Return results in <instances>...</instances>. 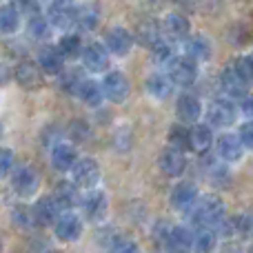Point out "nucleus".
<instances>
[{
  "instance_id": "obj_37",
  "label": "nucleus",
  "mask_w": 253,
  "mask_h": 253,
  "mask_svg": "<svg viewBox=\"0 0 253 253\" xmlns=\"http://www.w3.org/2000/svg\"><path fill=\"white\" fill-rule=\"evenodd\" d=\"M114 253H140V249L133 240H129V238H125V236H118L114 240Z\"/></svg>"
},
{
  "instance_id": "obj_1",
  "label": "nucleus",
  "mask_w": 253,
  "mask_h": 253,
  "mask_svg": "<svg viewBox=\"0 0 253 253\" xmlns=\"http://www.w3.org/2000/svg\"><path fill=\"white\" fill-rule=\"evenodd\" d=\"M227 207L218 196L198 198V202L191 209V224L198 229H218L224 222Z\"/></svg>"
},
{
  "instance_id": "obj_6",
  "label": "nucleus",
  "mask_w": 253,
  "mask_h": 253,
  "mask_svg": "<svg viewBox=\"0 0 253 253\" xmlns=\"http://www.w3.org/2000/svg\"><path fill=\"white\" fill-rule=\"evenodd\" d=\"M102 91H105V98H109L111 102L123 105L131 91L129 78H126L123 71H109L105 76V80H102Z\"/></svg>"
},
{
  "instance_id": "obj_35",
  "label": "nucleus",
  "mask_w": 253,
  "mask_h": 253,
  "mask_svg": "<svg viewBox=\"0 0 253 253\" xmlns=\"http://www.w3.org/2000/svg\"><path fill=\"white\" fill-rule=\"evenodd\" d=\"M169 142L171 147H178V149H187L189 147V129L182 125H175L169 129Z\"/></svg>"
},
{
  "instance_id": "obj_42",
  "label": "nucleus",
  "mask_w": 253,
  "mask_h": 253,
  "mask_svg": "<svg viewBox=\"0 0 253 253\" xmlns=\"http://www.w3.org/2000/svg\"><path fill=\"white\" fill-rule=\"evenodd\" d=\"M0 138H2V125H0Z\"/></svg>"
},
{
  "instance_id": "obj_10",
  "label": "nucleus",
  "mask_w": 253,
  "mask_h": 253,
  "mask_svg": "<svg viewBox=\"0 0 253 253\" xmlns=\"http://www.w3.org/2000/svg\"><path fill=\"white\" fill-rule=\"evenodd\" d=\"M83 65L93 74H100L109 67V49L105 47V42H89L83 49Z\"/></svg>"
},
{
  "instance_id": "obj_27",
  "label": "nucleus",
  "mask_w": 253,
  "mask_h": 253,
  "mask_svg": "<svg viewBox=\"0 0 253 253\" xmlns=\"http://www.w3.org/2000/svg\"><path fill=\"white\" fill-rule=\"evenodd\" d=\"M51 198L56 200L58 207H62V209H71V207H76L78 200H80L78 187H76V182H58L56 191H53Z\"/></svg>"
},
{
  "instance_id": "obj_39",
  "label": "nucleus",
  "mask_w": 253,
  "mask_h": 253,
  "mask_svg": "<svg viewBox=\"0 0 253 253\" xmlns=\"http://www.w3.org/2000/svg\"><path fill=\"white\" fill-rule=\"evenodd\" d=\"M238 135H240L242 144H245L247 149H251V151H253V120H249V123L242 125L240 131H238Z\"/></svg>"
},
{
  "instance_id": "obj_5",
  "label": "nucleus",
  "mask_w": 253,
  "mask_h": 253,
  "mask_svg": "<svg viewBox=\"0 0 253 253\" xmlns=\"http://www.w3.org/2000/svg\"><path fill=\"white\" fill-rule=\"evenodd\" d=\"M71 175L78 189H93L100 182V167L93 158H78V162L71 169Z\"/></svg>"
},
{
  "instance_id": "obj_20",
  "label": "nucleus",
  "mask_w": 253,
  "mask_h": 253,
  "mask_svg": "<svg viewBox=\"0 0 253 253\" xmlns=\"http://www.w3.org/2000/svg\"><path fill=\"white\" fill-rule=\"evenodd\" d=\"M38 67L40 71H44L47 76H60L65 69V58L60 56V51L53 47H42L38 51Z\"/></svg>"
},
{
  "instance_id": "obj_23",
  "label": "nucleus",
  "mask_w": 253,
  "mask_h": 253,
  "mask_svg": "<svg viewBox=\"0 0 253 253\" xmlns=\"http://www.w3.org/2000/svg\"><path fill=\"white\" fill-rule=\"evenodd\" d=\"M162 31L169 40H187L189 38V31H191V25L184 16L180 13H169L162 22Z\"/></svg>"
},
{
  "instance_id": "obj_14",
  "label": "nucleus",
  "mask_w": 253,
  "mask_h": 253,
  "mask_svg": "<svg viewBox=\"0 0 253 253\" xmlns=\"http://www.w3.org/2000/svg\"><path fill=\"white\" fill-rule=\"evenodd\" d=\"M165 251L167 253H191L193 251V236L187 227H173L165 236Z\"/></svg>"
},
{
  "instance_id": "obj_38",
  "label": "nucleus",
  "mask_w": 253,
  "mask_h": 253,
  "mask_svg": "<svg viewBox=\"0 0 253 253\" xmlns=\"http://www.w3.org/2000/svg\"><path fill=\"white\" fill-rule=\"evenodd\" d=\"M11 167H13V151L11 149H0V178L11 173Z\"/></svg>"
},
{
  "instance_id": "obj_31",
  "label": "nucleus",
  "mask_w": 253,
  "mask_h": 253,
  "mask_svg": "<svg viewBox=\"0 0 253 253\" xmlns=\"http://www.w3.org/2000/svg\"><path fill=\"white\" fill-rule=\"evenodd\" d=\"M56 49L60 51V56L65 58V60H71V58L83 56V40H80L78 36H62V38L58 40Z\"/></svg>"
},
{
  "instance_id": "obj_36",
  "label": "nucleus",
  "mask_w": 253,
  "mask_h": 253,
  "mask_svg": "<svg viewBox=\"0 0 253 253\" xmlns=\"http://www.w3.org/2000/svg\"><path fill=\"white\" fill-rule=\"evenodd\" d=\"M49 25L51 22H47V18H42V16H34L29 20V34L34 36V38H38V40H44V38H49Z\"/></svg>"
},
{
  "instance_id": "obj_11",
  "label": "nucleus",
  "mask_w": 253,
  "mask_h": 253,
  "mask_svg": "<svg viewBox=\"0 0 253 253\" xmlns=\"http://www.w3.org/2000/svg\"><path fill=\"white\" fill-rule=\"evenodd\" d=\"M160 169L165 175L169 178H180L184 173V167H187V158H184L182 149L178 147H167L165 151L160 153Z\"/></svg>"
},
{
  "instance_id": "obj_4",
  "label": "nucleus",
  "mask_w": 253,
  "mask_h": 253,
  "mask_svg": "<svg viewBox=\"0 0 253 253\" xmlns=\"http://www.w3.org/2000/svg\"><path fill=\"white\" fill-rule=\"evenodd\" d=\"M76 13L78 4L74 0H51L47 9V18L56 29H69L71 25H76Z\"/></svg>"
},
{
  "instance_id": "obj_25",
  "label": "nucleus",
  "mask_w": 253,
  "mask_h": 253,
  "mask_svg": "<svg viewBox=\"0 0 253 253\" xmlns=\"http://www.w3.org/2000/svg\"><path fill=\"white\" fill-rule=\"evenodd\" d=\"M98 22H100V11H98L96 4H93V2L80 4L78 13H76V25H78V29L83 31V34H87V31L96 29Z\"/></svg>"
},
{
  "instance_id": "obj_16",
  "label": "nucleus",
  "mask_w": 253,
  "mask_h": 253,
  "mask_svg": "<svg viewBox=\"0 0 253 253\" xmlns=\"http://www.w3.org/2000/svg\"><path fill=\"white\" fill-rule=\"evenodd\" d=\"M242 140L238 133H222L218 138V142H215V151H218V156L222 158L224 162H238L242 158Z\"/></svg>"
},
{
  "instance_id": "obj_43",
  "label": "nucleus",
  "mask_w": 253,
  "mask_h": 253,
  "mask_svg": "<svg viewBox=\"0 0 253 253\" xmlns=\"http://www.w3.org/2000/svg\"><path fill=\"white\" fill-rule=\"evenodd\" d=\"M249 253H253V247H251V249H249Z\"/></svg>"
},
{
  "instance_id": "obj_9",
  "label": "nucleus",
  "mask_w": 253,
  "mask_h": 253,
  "mask_svg": "<svg viewBox=\"0 0 253 253\" xmlns=\"http://www.w3.org/2000/svg\"><path fill=\"white\" fill-rule=\"evenodd\" d=\"M133 40L135 38L129 29H125V27H111L105 36V47L109 49V53L123 58L133 49Z\"/></svg>"
},
{
  "instance_id": "obj_2",
  "label": "nucleus",
  "mask_w": 253,
  "mask_h": 253,
  "mask_svg": "<svg viewBox=\"0 0 253 253\" xmlns=\"http://www.w3.org/2000/svg\"><path fill=\"white\" fill-rule=\"evenodd\" d=\"M167 76L173 80V84L189 87L198 78V62L193 58H189L187 53L184 56H173L167 62Z\"/></svg>"
},
{
  "instance_id": "obj_18",
  "label": "nucleus",
  "mask_w": 253,
  "mask_h": 253,
  "mask_svg": "<svg viewBox=\"0 0 253 253\" xmlns=\"http://www.w3.org/2000/svg\"><path fill=\"white\" fill-rule=\"evenodd\" d=\"M160 36H162V27L158 25L153 18H144V20H140L138 27H135V40H138L142 47L153 49L162 40Z\"/></svg>"
},
{
  "instance_id": "obj_17",
  "label": "nucleus",
  "mask_w": 253,
  "mask_h": 253,
  "mask_svg": "<svg viewBox=\"0 0 253 253\" xmlns=\"http://www.w3.org/2000/svg\"><path fill=\"white\" fill-rule=\"evenodd\" d=\"M83 211L87 215V220L91 222H102L107 218V211H109V200L102 191H93L84 198L83 202Z\"/></svg>"
},
{
  "instance_id": "obj_41",
  "label": "nucleus",
  "mask_w": 253,
  "mask_h": 253,
  "mask_svg": "<svg viewBox=\"0 0 253 253\" xmlns=\"http://www.w3.org/2000/svg\"><path fill=\"white\" fill-rule=\"evenodd\" d=\"M0 253H2V238H0Z\"/></svg>"
},
{
  "instance_id": "obj_26",
  "label": "nucleus",
  "mask_w": 253,
  "mask_h": 253,
  "mask_svg": "<svg viewBox=\"0 0 253 253\" xmlns=\"http://www.w3.org/2000/svg\"><path fill=\"white\" fill-rule=\"evenodd\" d=\"M18 84L25 89H36L40 84V67L34 65V62H20L13 71Z\"/></svg>"
},
{
  "instance_id": "obj_28",
  "label": "nucleus",
  "mask_w": 253,
  "mask_h": 253,
  "mask_svg": "<svg viewBox=\"0 0 253 253\" xmlns=\"http://www.w3.org/2000/svg\"><path fill=\"white\" fill-rule=\"evenodd\" d=\"M76 96L89 107H98L102 100H105V91L100 89V84H98L96 80H89V78H84L83 83H80Z\"/></svg>"
},
{
  "instance_id": "obj_33",
  "label": "nucleus",
  "mask_w": 253,
  "mask_h": 253,
  "mask_svg": "<svg viewBox=\"0 0 253 253\" xmlns=\"http://www.w3.org/2000/svg\"><path fill=\"white\" fill-rule=\"evenodd\" d=\"M231 229L238 236H251L253 233V213L251 211H245V213L231 218Z\"/></svg>"
},
{
  "instance_id": "obj_34",
  "label": "nucleus",
  "mask_w": 253,
  "mask_h": 253,
  "mask_svg": "<svg viewBox=\"0 0 253 253\" xmlns=\"http://www.w3.org/2000/svg\"><path fill=\"white\" fill-rule=\"evenodd\" d=\"M233 67H236L238 76L242 78V83H245L247 87H251V84H253V53H251V56L238 58Z\"/></svg>"
},
{
  "instance_id": "obj_8",
  "label": "nucleus",
  "mask_w": 253,
  "mask_h": 253,
  "mask_svg": "<svg viewBox=\"0 0 253 253\" xmlns=\"http://www.w3.org/2000/svg\"><path fill=\"white\" fill-rule=\"evenodd\" d=\"M53 231H56L58 240L76 242L83 236V220H80V215H76L74 211H65V213L58 215L56 224H53Z\"/></svg>"
},
{
  "instance_id": "obj_22",
  "label": "nucleus",
  "mask_w": 253,
  "mask_h": 253,
  "mask_svg": "<svg viewBox=\"0 0 253 253\" xmlns=\"http://www.w3.org/2000/svg\"><path fill=\"white\" fill-rule=\"evenodd\" d=\"M78 162V156H76V149L71 147V144L67 142H58L56 147H53L51 151V165L56 171H62V173H67V171L74 169V165Z\"/></svg>"
},
{
  "instance_id": "obj_29",
  "label": "nucleus",
  "mask_w": 253,
  "mask_h": 253,
  "mask_svg": "<svg viewBox=\"0 0 253 253\" xmlns=\"http://www.w3.org/2000/svg\"><path fill=\"white\" fill-rule=\"evenodd\" d=\"M184 53H187L189 58H193L196 62L207 60V58L211 56V42L205 36H191V38H187V42H184Z\"/></svg>"
},
{
  "instance_id": "obj_30",
  "label": "nucleus",
  "mask_w": 253,
  "mask_h": 253,
  "mask_svg": "<svg viewBox=\"0 0 253 253\" xmlns=\"http://www.w3.org/2000/svg\"><path fill=\"white\" fill-rule=\"evenodd\" d=\"M20 29V11L11 4L0 7V36H11Z\"/></svg>"
},
{
  "instance_id": "obj_32",
  "label": "nucleus",
  "mask_w": 253,
  "mask_h": 253,
  "mask_svg": "<svg viewBox=\"0 0 253 253\" xmlns=\"http://www.w3.org/2000/svg\"><path fill=\"white\" fill-rule=\"evenodd\" d=\"M215 242H218V236H215L213 229H200L198 236L193 238V251L196 253H211L215 249Z\"/></svg>"
},
{
  "instance_id": "obj_3",
  "label": "nucleus",
  "mask_w": 253,
  "mask_h": 253,
  "mask_svg": "<svg viewBox=\"0 0 253 253\" xmlns=\"http://www.w3.org/2000/svg\"><path fill=\"white\" fill-rule=\"evenodd\" d=\"M40 187V175L31 165H20L11 171V189L20 198H31Z\"/></svg>"
},
{
  "instance_id": "obj_13",
  "label": "nucleus",
  "mask_w": 253,
  "mask_h": 253,
  "mask_svg": "<svg viewBox=\"0 0 253 253\" xmlns=\"http://www.w3.org/2000/svg\"><path fill=\"white\" fill-rule=\"evenodd\" d=\"M175 114L182 125H198L202 116V102L193 93H182L175 102Z\"/></svg>"
},
{
  "instance_id": "obj_40",
  "label": "nucleus",
  "mask_w": 253,
  "mask_h": 253,
  "mask_svg": "<svg viewBox=\"0 0 253 253\" xmlns=\"http://www.w3.org/2000/svg\"><path fill=\"white\" fill-rule=\"evenodd\" d=\"M240 114L247 118H253V96L240 98Z\"/></svg>"
},
{
  "instance_id": "obj_7",
  "label": "nucleus",
  "mask_w": 253,
  "mask_h": 253,
  "mask_svg": "<svg viewBox=\"0 0 253 253\" xmlns=\"http://www.w3.org/2000/svg\"><path fill=\"white\" fill-rule=\"evenodd\" d=\"M238 109L231 100H213L207 109V120H209L211 126H218V129H227L236 123Z\"/></svg>"
},
{
  "instance_id": "obj_19",
  "label": "nucleus",
  "mask_w": 253,
  "mask_h": 253,
  "mask_svg": "<svg viewBox=\"0 0 253 253\" xmlns=\"http://www.w3.org/2000/svg\"><path fill=\"white\" fill-rule=\"evenodd\" d=\"M220 89L231 98H245L247 96V84L242 83V78L238 76V71L233 65L220 71Z\"/></svg>"
},
{
  "instance_id": "obj_12",
  "label": "nucleus",
  "mask_w": 253,
  "mask_h": 253,
  "mask_svg": "<svg viewBox=\"0 0 253 253\" xmlns=\"http://www.w3.org/2000/svg\"><path fill=\"white\" fill-rule=\"evenodd\" d=\"M198 187L193 182H178L171 191V207L175 211H191L193 205L198 202Z\"/></svg>"
},
{
  "instance_id": "obj_21",
  "label": "nucleus",
  "mask_w": 253,
  "mask_h": 253,
  "mask_svg": "<svg viewBox=\"0 0 253 253\" xmlns=\"http://www.w3.org/2000/svg\"><path fill=\"white\" fill-rule=\"evenodd\" d=\"M213 144V131L211 125H193V129L189 131V149L193 153H207Z\"/></svg>"
},
{
  "instance_id": "obj_15",
  "label": "nucleus",
  "mask_w": 253,
  "mask_h": 253,
  "mask_svg": "<svg viewBox=\"0 0 253 253\" xmlns=\"http://www.w3.org/2000/svg\"><path fill=\"white\" fill-rule=\"evenodd\" d=\"M58 205L53 198H40L34 207H31V220L38 227H51L58 220Z\"/></svg>"
},
{
  "instance_id": "obj_24",
  "label": "nucleus",
  "mask_w": 253,
  "mask_h": 253,
  "mask_svg": "<svg viewBox=\"0 0 253 253\" xmlns=\"http://www.w3.org/2000/svg\"><path fill=\"white\" fill-rule=\"evenodd\" d=\"M144 87H147V93L151 98H156V100H167V98L171 96V91H173V80L167 74H151L147 78V83H144Z\"/></svg>"
}]
</instances>
